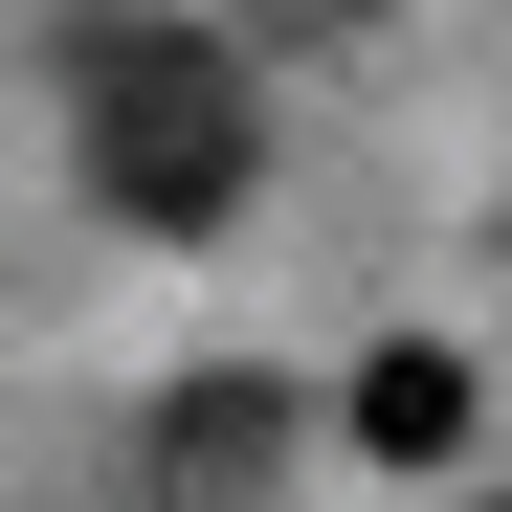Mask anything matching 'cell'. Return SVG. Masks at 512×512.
<instances>
[{"mask_svg": "<svg viewBox=\"0 0 512 512\" xmlns=\"http://www.w3.org/2000/svg\"><path fill=\"white\" fill-rule=\"evenodd\" d=\"M67 90H90V201H112V223H179V245H201V223L245 201V156H268V134H245V67H223L201 23H112Z\"/></svg>", "mask_w": 512, "mask_h": 512, "instance_id": "obj_1", "label": "cell"}, {"mask_svg": "<svg viewBox=\"0 0 512 512\" xmlns=\"http://www.w3.org/2000/svg\"><path fill=\"white\" fill-rule=\"evenodd\" d=\"M334 423H357L379 468H446V446H468V357H446V334H401V357H357V401H334Z\"/></svg>", "mask_w": 512, "mask_h": 512, "instance_id": "obj_2", "label": "cell"}, {"mask_svg": "<svg viewBox=\"0 0 512 512\" xmlns=\"http://www.w3.org/2000/svg\"><path fill=\"white\" fill-rule=\"evenodd\" d=\"M268 446H290L268 379H179V401H156V468H179V490H268Z\"/></svg>", "mask_w": 512, "mask_h": 512, "instance_id": "obj_3", "label": "cell"}]
</instances>
